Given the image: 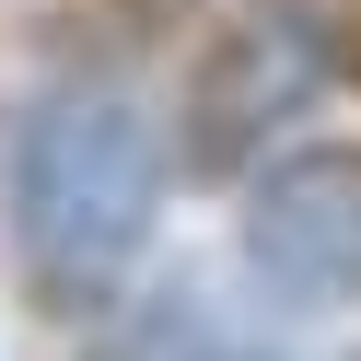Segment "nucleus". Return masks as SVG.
<instances>
[{"mask_svg":"<svg viewBox=\"0 0 361 361\" xmlns=\"http://www.w3.org/2000/svg\"><path fill=\"white\" fill-rule=\"evenodd\" d=\"M0 210H12V257H24V280L47 303H94L152 245V210H164V128H152V105L117 94V82H59L12 128Z\"/></svg>","mask_w":361,"mask_h":361,"instance_id":"1","label":"nucleus"},{"mask_svg":"<svg viewBox=\"0 0 361 361\" xmlns=\"http://www.w3.org/2000/svg\"><path fill=\"white\" fill-rule=\"evenodd\" d=\"M314 82H326V35L303 12H233L175 94V152L198 175H245L268 152V128L314 105Z\"/></svg>","mask_w":361,"mask_h":361,"instance_id":"2","label":"nucleus"},{"mask_svg":"<svg viewBox=\"0 0 361 361\" xmlns=\"http://www.w3.org/2000/svg\"><path fill=\"white\" fill-rule=\"evenodd\" d=\"M245 257L291 303H361V140H303L245 187Z\"/></svg>","mask_w":361,"mask_h":361,"instance_id":"3","label":"nucleus"},{"mask_svg":"<svg viewBox=\"0 0 361 361\" xmlns=\"http://www.w3.org/2000/svg\"><path fill=\"white\" fill-rule=\"evenodd\" d=\"M94 361H210V326H198V291H164V303H140L117 338H105Z\"/></svg>","mask_w":361,"mask_h":361,"instance_id":"4","label":"nucleus"}]
</instances>
